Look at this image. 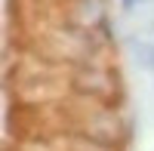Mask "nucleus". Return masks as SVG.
I'll list each match as a JSON object with an SVG mask.
<instances>
[{
    "mask_svg": "<svg viewBox=\"0 0 154 151\" xmlns=\"http://www.w3.org/2000/svg\"><path fill=\"white\" fill-rule=\"evenodd\" d=\"M86 102H89V108L83 111V114H77L71 133L99 139L105 145H120L123 136H126V123L120 117V111L111 102H93V99H86Z\"/></svg>",
    "mask_w": 154,
    "mask_h": 151,
    "instance_id": "nucleus-1",
    "label": "nucleus"
},
{
    "mask_svg": "<svg viewBox=\"0 0 154 151\" xmlns=\"http://www.w3.org/2000/svg\"><path fill=\"white\" fill-rule=\"evenodd\" d=\"M142 3H145V0H120V9L123 12H133V9H139Z\"/></svg>",
    "mask_w": 154,
    "mask_h": 151,
    "instance_id": "nucleus-5",
    "label": "nucleus"
},
{
    "mask_svg": "<svg viewBox=\"0 0 154 151\" xmlns=\"http://www.w3.org/2000/svg\"><path fill=\"white\" fill-rule=\"evenodd\" d=\"M68 22L74 28H83V31L102 28L105 25V0H71Z\"/></svg>",
    "mask_w": 154,
    "mask_h": 151,
    "instance_id": "nucleus-3",
    "label": "nucleus"
},
{
    "mask_svg": "<svg viewBox=\"0 0 154 151\" xmlns=\"http://www.w3.org/2000/svg\"><path fill=\"white\" fill-rule=\"evenodd\" d=\"M65 151H120V148L117 145H105L99 139H89V136H80V133H68Z\"/></svg>",
    "mask_w": 154,
    "mask_h": 151,
    "instance_id": "nucleus-4",
    "label": "nucleus"
},
{
    "mask_svg": "<svg viewBox=\"0 0 154 151\" xmlns=\"http://www.w3.org/2000/svg\"><path fill=\"white\" fill-rule=\"evenodd\" d=\"M71 90L80 99H93V102H111L117 96V74L108 65L99 62H80L71 71Z\"/></svg>",
    "mask_w": 154,
    "mask_h": 151,
    "instance_id": "nucleus-2",
    "label": "nucleus"
}]
</instances>
